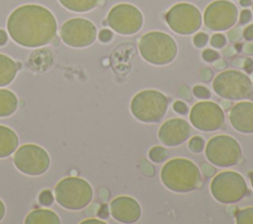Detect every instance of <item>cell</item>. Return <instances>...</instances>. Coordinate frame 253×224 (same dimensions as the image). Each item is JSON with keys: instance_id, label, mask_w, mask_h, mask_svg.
<instances>
[{"instance_id": "obj_1", "label": "cell", "mask_w": 253, "mask_h": 224, "mask_svg": "<svg viewBox=\"0 0 253 224\" xmlns=\"http://www.w3.org/2000/svg\"><path fill=\"white\" fill-rule=\"evenodd\" d=\"M12 39L25 47H38L50 42L56 35L53 14L43 6L27 4L16 8L7 20Z\"/></svg>"}, {"instance_id": "obj_2", "label": "cell", "mask_w": 253, "mask_h": 224, "mask_svg": "<svg viewBox=\"0 0 253 224\" xmlns=\"http://www.w3.org/2000/svg\"><path fill=\"white\" fill-rule=\"evenodd\" d=\"M162 184L174 192H189L202 186L197 165L185 158H174L164 164L160 172Z\"/></svg>"}, {"instance_id": "obj_3", "label": "cell", "mask_w": 253, "mask_h": 224, "mask_svg": "<svg viewBox=\"0 0 253 224\" xmlns=\"http://www.w3.org/2000/svg\"><path fill=\"white\" fill-rule=\"evenodd\" d=\"M141 57L153 65H166L177 55V44L174 38L163 32H149L144 34L138 41Z\"/></svg>"}, {"instance_id": "obj_4", "label": "cell", "mask_w": 253, "mask_h": 224, "mask_svg": "<svg viewBox=\"0 0 253 224\" xmlns=\"http://www.w3.org/2000/svg\"><path fill=\"white\" fill-rule=\"evenodd\" d=\"M54 195L57 203L63 208L79 210L90 203L93 197V189L86 180L78 177H68L56 184Z\"/></svg>"}, {"instance_id": "obj_5", "label": "cell", "mask_w": 253, "mask_h": 224, "mask_svg": "<svg viewBox=\"0 0 253 224\" xmlns=\"http://www.w3.org/2000/svg\"><path fill=\"white\" fill-rule=\"evenodd\" d=\"M168 108L167 97L157 90H143L135 94L130 102V112L139 121L157 122L165 115Z\"/></svg>"}, {"instance_id": "obj_6", "label": "cell", "mask_w": 253, "mask_h": 224, "mask_svg": "<svg viewBox=\"0 0 253 224\" xmlns=\"http://www.w3.org/2000/svg\"><path fill=\"white\" fill-rule=\"evenodd\" d=\"M212 89L217 96L225 100L238 101L253 98L251 79L238 70H225L219 73L213 79Z\"/></svg>"}, {"instance_id": "obj_7", "label": "cell", "mask_w": 253, "mask_h": 224, "mask_svg": "<svg viewBox=\"0 0 253 224\" xmlns=\"http://www.w3.org/2000/svg\"><path fill=\"white\" fill-rule=\"evenodd\" d=\"M210 188L213 198L223 204H233L248 193L244 178L235 171L218 173L211 180Z\"/></svg>"}, {"instance_id": "obj_8", "label": "cell", "mask_w": 253, "mask_h": 224, "mask_svg": "<svg viewBox=\"0 0 253 224\" xmlns=\"http://www.w3.org/2000/svg\"><path fill=\"white\" fill-rule=\"evenodd\" d=\"M205 154L211 164L219 168H227L239 162L242 150L235 138L230 135L219 134L209 140L205 148Z\"/></svg>"}, {"instance_id": "obj_9", "label": "cell", "mask_w": 253, "mask_h": 224, "mask_svg": "<svg viewBox=\"0 0 253 224\" xmlns=\"http://www.w3.org/2000/svg\"><path fill=\"white\" fill-rule=\"evenodd\" d=\"M16 168L28 176H40L47 171L50 159L41 146L28 143L20 146L13 157Z\"/></svg>"}, {"instance_id": "obj_10", "label": "cell", "mask_w": 253, "mask_h": 224, "mask_svg": "<svg viewBox=\"0 0 253 224\" xmlns=\"http://www.w3.org/2000/svg\"><path fill=\"white\" fill-rule=\"evenodd\" d=\"M169 28L176 34L182 36L192 35L202 25L200 10L190 3H178L172 6L165 15Z\"/></svg>"}, {"instance_id": "obj_11", "label": "cell", "mask_w": 253, "mask_h": 224, "mask_svg": "<svg viewBox=\"0 0 253 224\" xmlns=\"http://www.w3.org/2000/svg\"><path fill=\"white\" fill-rule=\"evenodd\" d=\"M108 25L120 35L136 34L142 27L143 17L135 6L121 3L114 6L108 14Z\"/></svg>"}, {"instance_id": "obj_12", "label": "cell", "mask_w": 253, "mask_h": 224, "mask_svg": "<svg viewBox=\"0 0 253 224\" xmlns=\"http://www.w3.org/2000/svg\"><path fill=\"white\" fill-rule=\"evenodd\" d=\"M192 125L205 132L217 130L224 126V112L220 106L211 101L195 104L189 115Z\"/></svg>"}, {"instance_id": "obj_13", "label": "cell", "mask_w": 253, "mask_h": 224, "mask_svg": "<svg viewBox=\"0 0 253 224\" xmlns=\"http://www.w3.org/2000/svg\"><path fill=\"white\" fill-rule=\"evenodd\" d=\"M60 37L71 47H86L97 37L95 25L83 18H73L66 21L60 28Z\"/></svg>"}, {"instance_id": "obj_14", "label": "cell", "mask_w": 253, "mask_h": 224, "mask_svg": "<svg viewBox=\"0 0 253 224\" xmlns=\"http://www.w3.org/2000/svg\"><path fill=\"white\" fill-rule=\"evenodd\" d=\"M236 6L227 0H216L207 6L204 12L205 26L211 31H225L237 21Z\"/></svg>"}, {"instance_id": "obj_15", "label": "cell", "mask_w": 253, "mask_h": 224, "mask_svg": "<svg viewBox=\"0 0 253 224\" xmlns=\"http://www.w3.org/2000/svg\"><path fill=\"white\" fill-rule=\"evenodd\" d=\"M191 134L190 124L183 118H171L159 127L158 138L160 142L168 147L183 144Z\"/></svg>"}, {"instance_id": "obj_16", "label": "cell", "mask_w": 253, "mask_h": 224, "mask_svg": "<svg viewBox=\"0 0 253 224\" xmlns=\"http://www.w3.org/2000/svg\"><path fill=\"white\" fill-rule=\"evenodd\" d=\"M110 212L113 218L121 223H133L140 218L141 207L134 198L121 195L111 201Z\"/></svg>"}, {"instance_id": "obj_17", "label": "cell", "mask_w": 253, "mask_h": 224, "mask_svg": "<svg viewBox=\"0 0 253 224\" xmlns=\"http://www.w3.org/2000/svg\"><path fill=\"white\" fill-rule=\"evenodd\" d=\"M228 119L241 133H253V102H239L230 108Z\"/></svg>"}, {"instance_id": "obj_18", "label": "cell", "mask_w": 253, "mask_h": 224, "mask_svg": "<svg viewBox=\"0 0 253 224\" xmlns=\"http://www.w3.org/2000/svg\"><path fill=\"white\" fill-rule=\"evenodd\" d=\"M19 145V138L16 132L8 126L0 125V158L10 156Z\"/></svg>"}, {"instance_id": "obj_19", "label": "cell", "mask_w": 253, "mask_h": 224, "mask_svg": "<svg viewBox=\"0 0 253 224\" xmlns=\"http://www.w3.org/2000/svg\"><path fill=\"white\" fill-rule=\"evenodd\" d=\"M17 63L9 56L0 53V87L9 85L16 77Z\"/></svg>"}, {"instance_id": "obj_20", "label": "cell", "mask_w": 253, "mask_h": 224, "mask_svg": "<svg viewBox=\"0 0 253 224\" xmlns=\"http://www.w3.org/2000/svg\"><path fill=\"white\" fill-rule=\"evenodd\" d=\"M27 224H59L58 215L49 209H35L31 211L26 219Z\"/></svg>"}, {"instance_id": "obj_21", "label": "cell", "mask_w": 253, "mask_h": 224, "mask_svg": "<svg viewBox=\"0 0 253 224\" xmlns=\"http://www.w3.org/2000/svg\"><path fill=\"white\" fill-rule=\"evenodd\" d=\"M18 108L16 95L7 89H0V117L13 114Z\"/></svg>"}, {"instance_id": "obj_22", "label": "cell", "mask_w": 253, "mask_h": 224, "mask_svg": "<svg viewBox=\"0 0 253 224\" xmlns=\"http://www.w3.org/2000/svg\"><path fill=\"white\" fill-rule=\"evenodd\" d=\"M66 9L73 12H87L94 9L100 0H58Z\"/></svg>"}, {"instance_id": "obj_23", "label": "cell", "mask_w": 253, "mask_h": 224, "mask_svg": "<svg viewBox=\"0 0 253 224\" xmlns=\"http://www.w3.org/2000/svg\"><path fill=\"white\" fill-rule=\"evenodd\" d=\"M235 222L237 224H253V206L237 210L235 212Z\"/></svg>"}, {"instance_id": "obj_24", "label": "cell", "mask_w": 253, "mask_h": 224, "mask_svg": "<svg viewBox=\"0 0 253 224\" xmlns=\"http://www.w3.org/2000/svg\"><path fill=\"white\" fill-rule=\"evenodd\" d=\"M168 150L162 146L152 147L148 152L149 159L154 163H162L168 157Z\"/></svg>"}, {"instance_id": "obj_25", "label": "cell", "mask_w": 253, "mask_h": 224, "mask_svg": "<svg viewBox=\"0 0 253 224\" xmlns=\"http://www.w3.org/2000/svg\"><path fill=\"white\" fill-rule=\"evenodd\" d=\"M188 147L193 153H200L205 148V140L201 136H194L189 140Z\"/></svg>"}, {"instance_id": "obj_26", "label": "cell", "mask_w": 253, "mask_h": 224, "mask_svg": "<svg viewBox=\"0 0 253 224\" xmlns=\"http://www.w3.org/2000/svg\"><path fill=\"white\" fill-rule=\"evenodd\" d=\"M226 38L222 34H214L211 37V45L215 48H221L225 45Z\"/></svg>"}, {"instance_id": "obj_27", "label": "cell", "mask_w": 253, "mask_h": 224, "mask_svg": "<svg viewBox=\"0 0 253 224\" xmlns=\"http://www.w3.org/2000/svg\"><path fill=\"white\" fill-rule=\"evenodd\" d=\"M193 94L199 99H209L211 97L210 90L201 85H197L193 88Z\"/></svg>"}, {"instance_id": "obj_28", "label": "cell", "mask_w": 253, "mask_h": 224, "mask_svg": "<svg viewBox=\"0 0 253 224\" xmlns=\"http://www.w3.org/2000/svg\"><path fill=\"white\" fill-rule=\"evenodd\" d=\"M140 170L143 173V175H145L146 177H152L155 174V170L152 164H150L148 161L144 159L140 161Z\"/></svg>"}, {"instance_id": "obj_29", "label": "cell", "mask_w": 253, "mask_h": 224, "mask_svg": "<svg viewBox=\"0 0 253 224\" xmlns=\"http://www.w3.org/2000/svg\"><path fill=\"white\" fill-rule=\"evenodd\" d=\"M39 201L41 204L44 205V206H48L52 203L53 201V196L51 194V192L49 190H42L41 193H40V196H39Z\"/></svg>"}, {"instance_id": "obj_30", "label": "cell", "mask_w": 253, "mask_h": 224, "mask_svg": "<svg viewBox=\"0 0 253 224\" xmlns=\"http://www.w3.org/2000/svg\"><path fill=\"white\" fill-rule=\"evenodd\" d=\"M208 39H209V37H208L207 34H205V33H198V34H196L194 36L193 41H194V44L197 47H203L208 42Z\"/></svg>"}, {"instance_id": "obj_31", "label": "cell", "mask_w": 253, "mask_h": 224, "mask_svg": "<svg viewBox=\"0 0 253 224\" xmlns=\"http://www.w3.org/2000/svg\"><path fill=\"white\" fill-rule=\"evenodd\" d=\"M202 57L204 60H206L208 62H212V61H215L216 59H218V53L213 49L208 48L203 51Z\"/></svg>"}, {"instance_id": "obj_32", "label": "cell", "mask_w": 253, "mask_h": 224, "mask_svg": "<svg viewBox=\"0 0 253 224\" xmlns=\"http://www.w3.org/2000/svg\"><path fill=\"white\" fill-rule=\"evenodd\" d=\"M227 37L230 41L235 42L241 38V29L239 27H235L227 33Z\"/></svg>"}, {"instance_id": "obj_33", "label": "cell", "mask_w": 253, "mask_h": 224, "mask_svg": "<svg viewBox=\"0 0 253 224\" xmlns=\"http://www.w3.org/2000/svg\"><path fill=\"white\" fill-rule=\"evenodd\" d=\"M173 110L180 114H186L188 112V106L182 101H176L173 104Z\"/></svg>"}, {"instance_id": "obj_34", "label": "cell", "mask_w": 253, "mask_h": 224, "mask_svg": "<svg viewBox=\"0 0 253 224\" xmlns=\"http://www.w3.org/2000/svg\"><path fill=\"white\" fill-rule=\"evenodd\" d=\"M202 174L206 178H211V177H212L215 174V169L211 166V164L205 163L202 166Z\"/></svg>"}, {"instance_id": "obj_35", "label": "cell", "mask_w": 253, "mask_h": 224, "mask_svg": "<svg viewBox=\"0 0 253 224\" xmlns=\"http://www.w3.org/2000/svg\"><path fill=\"white\" fill-rule=\"evenodd\" d=\"M112 37H113V33L110 30L104 29L99 33V39L102 42H108L112 39Z\"/></svg>"}, {"instance_id": "obj_36", "label": "cell", "mask_w": 253, "mask_h": 224, "mask_svg": "<svg viewBox=\"0 0 253 224\" xmlns=\"http://www.w3.org/2000/svg\"><path fill=\"white\" fill-rule=\"evenodd\" d=\"M251 17H252L251 12L249 10H247V9H244L240 13L239 21H240L241 24H246V23H248L251 20Z\"/></svg>"}, {"instance_id": "obj_37", "label": "cell", "mask_w": 253, "mask_h": 224, "mask_svg": "<svg viewBox=\"0 0 253 224\" xmlns=\"http://www.w3.org/2000/svg\"><path fill=\"white\" fill-rule=\"evenodd\" d=\"M201 78L205 82H209L212 78V71L210 68H204L201 71Z\"/></svg>"}, {"instance_id": "obj_38", "label": "cell", "mask_w": 253, "mask_h": 224, "mask_svg": "<svg viewBox=\"0 0 253 224\" xmlns=\"http://www.w3.org/2000/svg\"><path fill=\"white\" fill-rule=\"evenodd\" d=\"M243 37L247 40H252L253 39V24L247 26L244 31H243Z\"/></svg>"}, {"instance_id": "obj_39", "label": "cell", "mask_w": 253, "mask_h": 224, "mask_svg": "<svg viewBox=\"0 0 253 224\" xmlns=\"http://www.w3.org/2000/svg\"><path fill=\"white\" fill-rule=\"evenodd\" d=\"M178 90H179V93H180V95H181L183 98H186V99H188V100H190V99H191L190 90H189V88H188L187 86H185V85H183V86H180Z\"/></svg>"}, {"instance_id": "obj_40", "label": "cell", "mask_w": 253, "mask_h": 224, "mask_svg": "<svg viewBox=\"0 0 253 224\" xmlns=\"http://www.w3.org/2000/svg\"><path fill=\"white\" fill-rule=\"evenodd\" d=\"M243 60H244L243 64H242L243 68L246 70V72L251 73L253 71V61H252V59L246 58V59H243Z\"/></svg>"}, {"instance_id": "obj_41", "label": "cell", "mask_w": 253, "mask_h": 224, "mask_svg": "<svg viewBox=\"0 0 253 224\" xmlns=\"http://www.w3.org/2000/svg\"><path fill=\"white\" fill-rule=\"evenodd\" d=\"M98 214H99V217H100V218H102V219H104V218H107V217L109 216V210H108V206H107L106 204H103V205L100 207Z\"/></svg>"}, {"instance_id": "obj_42", "label": "cell", "mask_w": 253, "mask_h": 224, "mask_svg": "<svg viewBox=\"0 0 253 224\" xmlns=\"http://www.w3.org/2000/svg\"><path fill=\"white\" fill-rule=\"evenodd\" d=\"M222 53L227 57H231L236 53V49L233 46H227L222 50Z\"/></svg>"}, {"instance_id": "obj_43", "label": "cell", "mask_w": 253, "mask_h": 224, "mask_svg": "<svg viewBox=\"0 0 253 224\" xmlns=\"http://www.w3.org/2000/svg\"><path fill=\"white\" fill-rule=\"evenodd\" d=\"M243 51L244 53L246 54H249V55H252L253 54V42H246L244 45H243Z\"/></svg>"}, {"instance_id": "obj_44", "label": "cell", "mask_w": 253, "mask_h": 224, "mask_svg": "<svg viewBox=\"0 0 253 224\" xmlns=\"http://www.w3.org/2000/svg\"><path fill=\"white\" fill-rule=\"evenodd\" d=\"M81 224H84V223H97V224H106L105 221L103 220H100V219H96V218H89V219H86V220H83L80 222Z\"/></svg>"}, {"instance_id": "obj_45", "label": "cell", "mask_w": 253, "mask_h": 224, "mask_svg": "<svg viewBox=\"0 0 253 224\" xmlns=\"http://www.w3.org/2000/svg\"><path fill=\"white\" fill-rule=\"evenodd\" d=\"M213 66H214L215 68H217V69H223V68H225L226 63H225V61L222 60V59H219V60L216 59V61L213 63Z\"/></svg>"}, {"instance_id": "obj_46", "label": "cell", "mask_w": 253, "mask_h": 224, "mask_svg": "<svg viewBox=\"0 0 253 224\" xmlns=\"http://www.w3.org/2000/svg\"><path fill=\"white\" fill-rule=\"evenodd\" d=\"M7 42V34L4 30H0V45H4Z\"/></svg>"}, {"instance_id": "obj_47", "label": "cell", "mask_w": 253, "mask_h": 224, "mask_svg": "<svg viewBox=\"0 0 253 224\" xmlns=\"http://www.w3.org/2000/svg\"><path fill=\"white\" fill-rule=\"evenodd\" d=\"M220 108L222 109V110H225V111H227V110H229L230 108H231V103L229 102V101H221V103H220Z\"/></svg>"}, {"instance_id": "obj_48", "label": "cell", "mask_w": 253, "mask_h": 224, "mask_svg": "<svg viewBox=\"0 0 253 224\" xmlns=\"http://www.w3.org/2000/svg\"><path fill=\"white\" fill-rule=\"evenodd\" d=\"M4 214H5V205H4L3 201L0 199V221L4 217Z\"/></svg>"}, {"instance_id": "obj_49", "label": "cell", "mask_w": 253, "mask_h": 224, "mask_svg": "<svg viewBox=\"0 0 253 224\" xmlns=\"http://www.w3.org/2000/svg\"><path fill=\"white\" fill-rule=\"evenodd\" d=\"M239 4L243 7H248L252 4V2H251V0H239Z\"/></svg>"}, {"instance_id": "obj_50", "label": "cell", "mask_w": 253, "mask_h": 224, "mask_svg": "<svg viewBox=\"0 0 253 224\" xmlns=\"http://www.w3.org/2000/svg\"><path fill=\"white\" fill-rule=\"evenodd\" d=\"M249 179H250V183H251V186H252V188H253V172H251L249 174Z\"/></svg>"}, {"instance_id": "obj_51", "label": "cell", "mask_w": 253, "mask_h": 224, "mask_svg": "<svg viewBox=\"0 0 253 224\" xmlns=\"http://www.w3.org/2000/svg\"><path fill=\"white\" fill-rule=\"evenodd\" d=\"M252 11H253V5H252Z\"/></svg>"}]
</instances>
